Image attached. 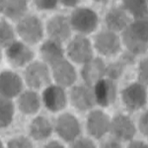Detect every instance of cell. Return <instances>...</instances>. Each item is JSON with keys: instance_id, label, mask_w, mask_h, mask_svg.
I'll return each mask as SVG.
<instances>
[{"instance_id": "obj_1", "label": "cell", "mask_w": 148, "mask_h": 148, "mask_svg": "<svg viewBox=\"0 0 148 148\" xmlns=\"http://www.w3.org/2000/svg\"><path fill=\"white\" fill-rule=\"evenodd\" d=\"M123 32V42L133 54L143 53L147 49L148 26L146 19H139L128 24Z\"/></svg>"}, {"instance_id": "obj_16", "label": "cell", "mask_w": 148, "mask_h": 148, "mask_svg": "<svg viewBox=\"0 0 148 148\" xmlns=\"http://www.w3.org/2000/svg\"><path fill=\"white\" fill-rule=\"evenodd\" d=\"M47 32L51 40L64 42L70 36V24L63 16H56L47 24Z\"/></svg>"}, {"instance_id": "obj_6", "label": "cell", "mask_w": 148, "mask_h": 148, "mask_svg": "<svg viewBox=\"0 0 148 148\" xmlns=\"http://www.w3.org/2000/svg\"><path fill=\"white\" fill-rule=\"evenodd\" d=\"M56 131L59 136L66 141H72L80 133V125L75 116L64 114L56 121Z\"/></svg>"}, {"instance_id": "obj_33", "label": "cell", "mask_w": 148, "mask_h": 148, "mask_svg": "<svg viewBox=\"0 0 148 148\" xmlns=\"http://www.w3.org/2000/svg\"><path fill=\"white\" fill-rule=\"evenodd\" d=\"M60 1L63 5L68 6V7H73V6H75L80 0H60Z\"/></svg>"}, {"instance_id": "obj_9", "label": "cell", "mask_w": 148, "mask_h": 148, "mask_svg": "<svg viewBox=\"0 0 148 148\" xmlns=\"http://www.w3.org/2000/svg\"><path fill=\"white\" fill-rule=\"evenodd\" d=\"M116 86L112 79L99 80L94 85V95L96 103L103 107H108L116 100Z\"/></svg>"}, {"instance_id": "obj_28", "label": "cell", "mask_w": 148, "mask_h": 148, "mask_svg": "<svg viewBox=\"0 0 148 148\" xmlns=\"http://www.w3.org/2000/svg\"><path fill=\"white\" fill-rule=\"evenodd\" d=\"M58 0H35L37 7L40 10H51L56 8Z\"/></svg>"}, {"instance_id": "obj_20", "label": "cell", "mask_w": 148, "mask_h": 148, "mask_svg": "<svg viewBox=\"0 0 148 148\" xmlns=\"http://www.w3.org/2000/svg\"><path fill=\"white\" fill-rule=\"evenodd\" d=\"M106 22L110 30L121 31L130 24V18L123 9L114 8L107 14Z\"/></svg>"}, {"instance_id": "obj_36", "label": "cell", "mask_w": 148, "mask_h": 148, "mask_svg": "<svg viewBox=\"0 0 148 148\" xmlns=\"http://www.w3.org/2000/svg\"><path fill=\"white\" fill-rule=\"evenodd\" d=\"M47 147H59V148H61V147H63V146L61 144H59V143L57 142V141H52L51 143L47 144Z\"/></svg>"}, {"instance_id": "obj_40", "label": "cell", "mask_w": 148, "mask_h": 148, "mask_svg": "<svg viewBox=\"0 0 148 148\" xmlns=\"http://www.w3.org/2000/svg\"><path fill=\"white\" fill-rule=\"evenodd\" d=\"M0 147H2V143H1V141H0Z\"/></svg>"}, {"instance_id": "obj_18", "label": "cell", "mask_w": 148, "mask_h": 148, "mask_svg": "<svg viewBox=\"0 0 148 148\" xmlns=\"http://www.w3.org/2000/svg\"><path fill=\"white\" fill-rule=\"evenodd\" d=\"M53 67V76L56 82L61 86H70L74 83L76 79L75 69L68 61L61 59L54 65Z\"/></svg>"}, {"instance_id": "obj_29", "label": "cell", "mask_w": 148, "mask_h": 148, "mask_svg": "<svg viewBox=\"0 0 148 148\" xmlns=\"http://www.w3.org/2000/svg\"><path fill=\"white\" fill-rule=\"evenodd\" d=\"M8 146L11 148H15V147H32V144L29 141V139H27L26 137H18L15 139H12L11 141L8 142Z\"/></svg>"}, {"instance_id": "obj_37", "label": "cell", "mask_w": 148, "mask_h": 148, "mask_svg": "<svg viewBox=\"0 0 148 148\" xmlns=\"http://www.w3.org/2000/svg\"><path fill=\"white\" fill-rule=\"evenodd\" d=\"M6 2H7V0H0V12L4 10L5 5H6Z\"/></svg>"}, {"instance_id": "obj_2", "label": "cell", "mask_w": 148, "mask_h": 148, "mask_svg": "<svg viewBox=\"0 0 148 148\" xmlns=\"http://www.w3.org/2000/svg\"><path fill=\"white\" fill-rule=\"evenodd\" d=\"M70 24L78 32L89 34L97 27L98 16L89 8H78L71 15Z\"/></svg>"}, {"instance_id": "obj_3", "label": "cell", "mask_w": 148, "mask_h": 148, "mask_svg": "<svg viewBox=\"0 0 148 148\" xmlns=\"http://www.w3.org/2000/svg\"><path fill=\"white\" fill-rule=\"evenodd\" d=\"M17 31L21 38L29 44H37L42 38V26L35 16L24 18L18 24Z\"/></svg>"}, {"instance_id": "obj_25", "label": "cell", "mask_w": 148, "mask_h": 148, "mask_svg": "<svg viewBox=\"0 0 148 148\" xmlns=\"http://www.w3.org/2000/svg\"><path fill=\"white\" fill-rule=\"evenodd\" d=\"M14 114L13 104L8 98H0V128L8 126L11 123Z\"/></svg>"}, {"instance_id": "obj_12", "label": "cell", "mask_w": 148, "mask_h": 148, "mask_svg": "<svg viewBox=\"0 0 148 148\" xmlns=\"http://www.w3.org/2000/svg\"><path fill=\"white\" fill-rule=\"evenodd\" d=\"M112 133L120 140H130L135 133V127L133 123L128 116H116L110 125Z\"/></svg>"}, {"instance_id": "obj_17", "label": "cell", "mask_w": 148, "mask_h": 148, "mask_svg": "<svg viewBox=\"0 0 148 148\" xmlns=\"http://www.w3.org/2000/svg\"><path fill=\"white\" fill-rule=\"evenodd\" d=\"M106 73V67L104 62L100 58H96L85 63L82 70V76L84 78L86 84L89 87H94L99 80H101Z\"/></svg>"}, {"instance_id": "obj_5", "label": "cell", "mask_w": 148, "mask_h": 148, "mask_svg": "<svg viewBox=\"0 0 148 148\" xmlns=\"http://www.w3.org/2000/svg\"><path fill=\"white\" fill-rule=\"evenodd\" d=\"M123 103L130 110H138L146 103V91L142 84L134 83L126 87L123 92Z\"/></svg>"}, {"instance_id": "obj_14", "label": "cell", "mask_w": 148, "mask_h": 148, "mask_svg": "<svg viewBox=\"0 0 148 148\" xmlns=\"http://www.w3.org/2000/svg\"><path fill=\"white\" fill-rule=\"evenodd\" d=\"M6 56L9 61L15 66H23L32 60L34 53L22 42H12L6 51Z\"/></svg>"}, {"instance_id": "obj_30", "label": "cell", "mask_w": 148, "mask_h": 148, "mask_svg": "<svg viewBox=\"0 0 148 148\" xmlns=\"http://www.w3.org/2000/svg\"><path fill=\"white\" fill-rule=\"evenodd\" d=\"M139 80L146 85L147 83V59H144L140 63L139 67Z\"/></svg>"}, {"instance_id": "obj_19", "label": "cell", "mask_w": 148, "mask_h": 148, "mask_svg": "<svg viewBox=\"0 0 148 148\" xmlns=\"http://www.w3.org/2000/svg\"><path fill=\"white\" fill-rule=\"evenodd\" d=\"M40 53L45 61L51 65H54L60 61L63 57V51L60 47V42L54 40H49L42 45L40 49Z\"/></svg>"}, {"instance_id": "obj_11", "label": "cell", "mask_w": 148, "mask_h": 148, "mask_svg": "<svg viewBox=\"0 0 148 148\" xmlns=\"http://www.w3.org/2000/svg\"><path fill=\"white\" fill-rule=\"evenodd\" d=\"M22 90V80L16 73L4 71L0 74V95L4 98H12Z\"/></svg>"}, {"instance_id": "obj_21", "label": "cell", "mask_w": 148, "mask_h": 148, "mask_svg": "<svg viewBox=\"0 0 148 148\" xmlns=\"http://www.w3.org/2000/svg\"><path fill=\"white\" fill-rule=\"evenodd\" d=\"M19 108L24 114H35L40 108V98L37 93L26 91L19 99Z\"/></svg>"}, {"instance_id": "obj_7", "label": "cell", "mask_w": 148, "mask_h": 148, "mask_svg": "<svg viewBox=\"0 0 148 148\" xmlns=\"http://www.w3.org/2000/svg\"><path fill=\"white\" fill-rule=\"evenodd\" d=\"M26 81L29 86L39 89L49 83V70L46 64L34 62L26 70Z\"/></svg>"}, {"instance_id": "obj_34", "label": "cell", "mask_w": 148, "mask_h": 148, "mask_svg": "<svg viewBox=\"0 0 148 148\" xmlns=\"http://www.w3.org/2000/svg\"><path fill=\"white\" fill-rule=\"evenodd\" d=\"M102 146H104V147H121V145L119 144L118 142H114V141H109V143H107V144L102 145Z\"/></svg>"}, {"instance_id": "obj_8", "label": "cell", "mask_w": 148, "mask_h": 148, "mask_svg": "<svg viewBox=\"0 0 148 148\" xmlns=\"http://www.w3.org/2000/svg\"><path fill=\"white\" fill-rule=\"evenodd\" d=\"M71 102L80 111H86L93 108L96 104L94 90L89 86H76L70 92Z\"/></svg>"}, {"instance_id": "obj_23", "label": "cell", "mask_w": 148, "mask_h": 148, "mask_svg": "<svg viewBox=\"0 0 148 148\" xmlns=\"http://www.w3.org/2000/svg\"><path fill=\"white\" fill-rule=\"evenodd\" d=\"M27 11V0H7L4 12L12 20L23 17Z\"/></svg>"}, {"instance_id": "obj_35", "label": "cell", "mask_w": 148, "mask_h": 148, "mask_svg": "<svg viewBox=\"0 0 148 148\" xmlns=\"http://www.w3.org/2000/svg\"><path fill=\"white\" fill-rule=\"evenodd\" d=\"M130 147H144V148H147V145L143 144V143L140 142V141H134V143H131V144H130Z\"/></svg>"}, {"instance_id": "obj_32", "label": "cell", "mask_w": 148, "mask_h": 148, "mask_svg": "<svg viewBox=\"0 0 148 148\" xmlns=\"http://www.w3.org/2000/svg\"><path fill=\"white\" fill-rule=\"evenodd\" d=\"M139 125H140V130L144 135H147L148 131H147V113H145L140 119L139 121Z\"/></svg>"}, {"instance_id": "obj_4", "label": "cell", "mask_w": 148, "mask_h": 148, "mask_svg": "<svg viewBox=\"0 0 148 148\" xmlns=\"http://www.w3.org/2000/svg\"><path fill=\"white\" fill-rule=\"evenodd\" d=\"M68 56L77 63H86L92 58L93 51L90 42L82 36H77L69 44Z\"/></svg>"}, {"instance_id": "obj_27", "label": "cell", "mask_w": 148, "mask_h": 148, "mask_svg": "<svg viewBox=\"0 0 148 148\" xmlns=\"http://www.w3.org/2000/svg\"><path fill=\"white\" fill-rule=\"evenodd\" d=\"M123 72V62H116L111 64L106 68V74L112 80L118 79Z\"/></svg>"}, {"instance_id": "obj_22", "label": "cell", "mask_w": 148, "mask_h": 148, "mask_svg": "<svg viewBox=\"0 0 148 148\" xmlns=\"http://www.w3.org/2000/svg\"><path fill=\"white\" fill-rule=\"evenodd\" d=\"M52 131L51 125L47 119L39 116L31 125V134L35 139L40 140L49 137Z\"/></svg>"}, {"instance_id": "obj_26", "label": "cell", "mask_w": 148, "mask_h": 148, "mask_svg": "<svg viewBox=\"0 0 148 148\" xmlns=\"http://www.w3.org/2000/svg\"><path fill=\"white\" fill-rule=\"evenodd\" d=\"M14 40L13 29L5 21L0 22V46L8 47Z\"/></svg>"}, {"instance_id": "obj_13", "label": "cell", "mask_w": 148, "mask_h": 148, "mask_svg": "<svg viewBox=\"0 0 148 148\" xmlns=\"http://www.w3.org/2000/svg\"><path fill=\"white\" fill-rule=\"evenodd\" d=\"M95 47L105 56H113L120 51V39L112 32H103L95 38Z\"/></svg>"}, {"instance_id": "obj_24", "label": "cell", "mask_w": 148, "mask_h": 148, "mask_svg": "<svg viewBox=\"0 0 148 148\" xmlns=\"http://www.w3.org/2000/svg\"><path fill=\"white\" fill-rule=\"evenodd\" d=\"M125 8L137 20L146 19L147 0H123Z\"/></svg>"}, {"instance_id": "obj_38", "label": "cell", "mask_w": 148, "mask_h": 148, "mask_svg": "<svg viewBox=\"0 0 148 148\" xmlns=\"http://www.w3.org/2000/svg\"><path fill=\"white\" fill-rule=\"evenodd\" d=\"M95 1H98V2H99V1H105V0H95Z\"/></svg>"}, {"instance_id": "obj_39", "label": "cell", "mask_w": 148, "mask_h": 148, "mask_svg": "<svg viewBox=\"0 0 148 148\" xmlns=\"http://www.w3.org/2000/svg\"><path fill=\"white\" fill-rule=\"evenodd\" d=\"M0 61H1V51H0Z\"/></svg>"}, {"instance_id": "obj_10", "label": "cell", "mask_w": 148, "mask_h": 148, "mask_svg": "<svg viewBox=\"0 0 148 148\" xmlns=\"http://www.w3.org/2000/svg\"><path fill=\"white\" fill-rule=\"evenodd\" d=\"M110 121L107 114L101 111H94L89 114L87 120V128L91 135L101 138L110 130Z\"/></svg>"}, {"instance_id": "obj_31", "label": "cell", "mask_w": 148, "mask_h": 148, "mask_svg": "<svg viewBox=\"0 0 148 148\" xmlns=\"http://www.w3.org/2000/svg\"><path fill=\"white\" fill-rule=\"evenodd\" d=\"M95 145L93 144L91 140L89 139H84V138H82V139L80 140H77L76 142H74V144H72V147H94Z\"/></svg>"}, {"instance_id": "obj_15", "label": "cell", "mask_w": 148, "mask_h": 148, "mask_svg": "<svg viewBox=\"0 0 148 148\" xmlns=\"http://www.w3.org/2000/svg\"><path fill=\"white\" fill-rule=\"evenodd\" d=\"M44 103L51 112H58L66 105V97L63 89L59 86H49L44 92Z\"/></svg>"}]
</instances>
